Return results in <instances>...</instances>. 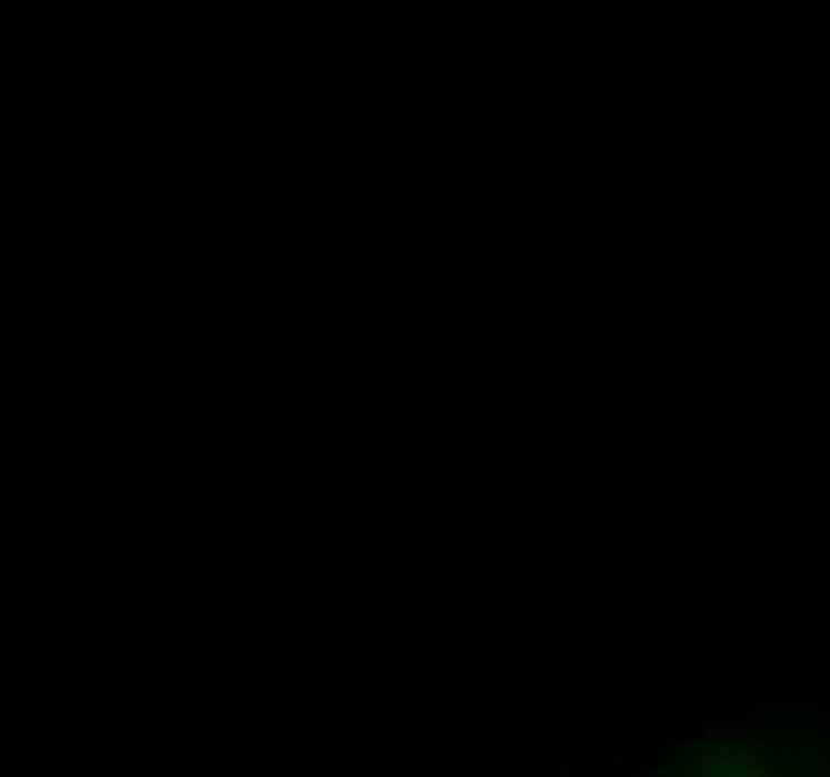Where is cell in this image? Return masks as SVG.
Segmentation results:
<instances>
[{
    "label": "cell",
    "instance_id": "6da1fadb",
    "mask_svg": "<svg viewBox=\"0 0 830 777\" xmlns=\"http://www.w3.org/2000/svg\"><path fill=\"white\" fill-rule=\"evenodd\" d=\"M699 777H771V766H764V759H753V766H736V759H699Z\"/></svg>",
    "mask_w": 830,
    "mask_h": 777
},
{
    "label": "cell",
    "instance_id": "7a4b0ae2",
    "mask_svg": "<svg viewBox=\"0 0 830 777\" xmlns=\"http://www.w3.org/2000/svg\"><path fill=\"white\" fill-rule=\"evenodd\" d=\"M693 736H706V741H741V736H753V724H747V718H711V724H699Z\"/></svg>",
    "mask_w": 830,
    "mask_h": 777
},
{
    "label": "cell",
    "instance_id": "3957f363",
    "mask_svg": "<svg viewBox=\"0 0 830 777\" xmlns=\"http://www.w3.org/2000/svg\"><path fill=\"white\" fill-rule=\"evenodd\" d=\"M794 759H801L807 771H830V741H794L789 748Z\"/></svg>",
    "mask_w": 830,
    "mask_h": 777
},
{
    "label": "cell",
    "instance_id": "277c9868",
    "mask_svg": "<svg viewBox=\"0 0 830 777\" xmlns=\"http://www.w3.org/2000/svg\"><path fill=\"white\" fill-rule=\"evenodd\" d=\"M610 754L628 759V766H640V771L651 766V741H610Z\"/></svg>",
    "mask_w": 830,
    "mask_h": 777
}]
</instances>
